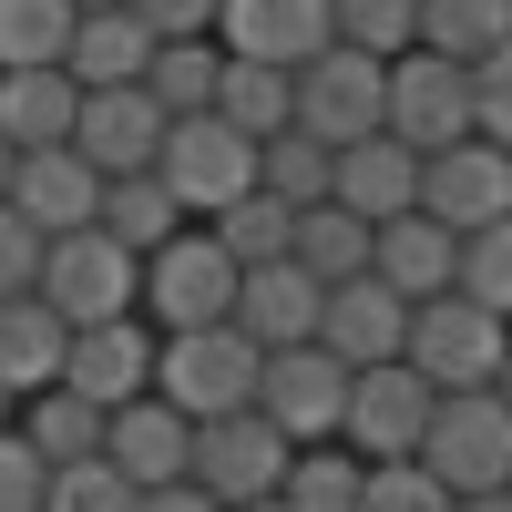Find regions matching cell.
<instances>
[{
	"mask_svg": "<svg viewBox=\"0 0 512 512\" xmlns=\"http://www.w3.org/2000/svg\"><path fill=\"white\" fill-rule=\"evenodd\" d=\"M72 21V0H0V62H62Z\"/></svg>",
	"mask_w": 512,
	"mask_h": 512,
	"instance_id": "37",
	"label": "cell"
},
{
	"mask_svg": "<svg viewBox=\"0 0 512 512\" xmlns=\"http://www.w3.org/2000/svg\"><path fill=\"white\" fill-rule=\"evenodd\" d=\"M11 431H21L41 461H82V451H103V410L82 400V390H62V379H52V390H31V400L11 410Z\"/></svg>",
	"mask_w": 512,
	"mask_h": 512,
	"instance_id": "29",
	"label": "cell"
},
{
	"mask_svg": "<svg viewBox=\"0 0 512 512\" xmlns=\"http://www.w3.org/2000/svg\"><path fill=\"white\" fill-rule=\"evenodd\" d=\"M420 216H441L451 236H472L492 216H512V154L482 144V134H461L441 154H420Z\"/></svg>",
	"mask_w": 512,
	"mask_h": 512,
	"instance_id": "12",
	"label": "cell"
},
{
	"mask_svg": "<svg viewBox=\"0 0 512 512\" xmlns=\"http://www.w3.org/2000/svg\"><path fill=\"white\" fill-rule=\"evenodd\" d=\"M502 349H512V318H492L482 297H461V287L420 297L410 328H400V359L431 379V390H482V379L502 369Z\"/></svg>",
	"mask_w": 512,
	"mask_h": 512,
	"instance_id": "4",
	"label": "cell"
},
{
	"mask_svg": "<svg viewBox=\"0 0 512 512\" xmlns=\"http://www.w3.org/2000/svg\"><path fill=\"white\" fill-rule=\"evenodd\" d=\"M236 256L205 236V226H175L154 256H144V287H134V318L144 328H205V318H226L236 308Z\"/></svg>",
	"mask_w": 512,
	"mask_h": 512,
	"instance_id": "6",
	"label": "cell"
},
{
	"mask_svg": "<svg viewBox=\"0 0 512 512\" xmlns=\"http://www.w3.org/2000/svg\"><path fill=\"white\" fill-rule=\"evenodd\" d=\"M318 297H328V287L297 267V256H267V267L236 277V308H226V318L256 338V349H297V338H318Z\"/></svg>",
	"mask_w": 512,
	"mask_h": 512,
	"instance_id": "18",
	"label": "cell"
},
{
	"mask_svg": "<svg viewBox=\"0 0 512 512\" xmlns=\"http://www.w3.org/2000/svg\"><path fill=\"white\" fill-rule=\"evenodd\" d=\"M134 512H216L195 482H154V492H134Z\"/></svg>",
	"mask_w": 512,
	"mask_h": 512,
	"instance_id": "43",
	"label": "cell"
},
{
	"mask_svg": "<svg viewBox=\"0 0 512 512\" xmlns=\"http://www.w3.org/2000/svg\"><path fill=\"white\" fill-rule=\"evenodd\" d=\"M287 451H297V441L246 400V410H226V420H195V461H185V482L216 502V512H226V502H267L277 472H287Z\"/></svg>",
	"mask_w": 512,
	"mask_h": 512,
	"instance_id": "8",
	"label": "cell"
},
{
	"mask_svg": "<svg viewBox=\"0 0 512 512\" xmlns=\"http://www.w3.org/2000/svg\"><path fill=\"white\" fill-rule=\"evenodd\" d=\"M400 328H410V297H400V287H379L369 267H359V277H338V287L318 297V349H328V359H349V369L400 359Z\"/></svg>",
	"mask_w": 512,
	"mask_h": 512,
	"instance_id": "15",
	"label": "cell"
},
{
	"mask_svg": "<svg viewBox=\"0 0 512 512\" xmlns=\"http://www.w3.org/2000/svg\"><path fill=\"white\" fill-rule=\"evenodd\" d=\"M144 62H154V31L123 11V0L113 11H82L72 41H62V72L82 82V93H93V82H144Z\"/></svg>",
	"mask_w": 512,
	"mask_h": 512,
	"instance_id": "23",
	"label": "cell"
},
{
	"mask_svg": "<svg viewBox=\"0 0 512 512\" xmlns=\"http://www.w3.org/2000/svg\"><path fill=\"white\" fill-rule=\"evenodd\" d=\"M492 400H502V410H512V349H502V369H492Z\"/></svg>",
	"mask_w": 512,
	"mask_h": 512,
	"instance_id": "45",
	"label": "cell"
},
{
	"mask_svg": "<svg viewBox=\"0 0 512 512\" xmlns=\"http://www.w3.org/2000/svg\"><path fill=\"white\" fill-rule=\"evenodd\" d=\"M103 461H113L134 492L185 482V461H195V420L164 400V390H134V400H113V410H103Z\"/></svg>",
	"mask_w": 512,
	"mask_h": 512,
	"instance_id": "14",
	"label": "cell"
},
{
	"mask_svg": "<svg viewBox=\"0 0 512 512\" xmlns=\"http://www.w3.org/2000/svg\"><path fill=\"white\" fill-rule=\"evenodd\" d=\"M226 512H287V502H277V492H267V502H226Z\"/></svg>",
	"mask_w": 512,
	"mask_h": 512,
	"instance_id": "48",
	"label": "cell"
},
{
	"mask_svg": "<svg viewBox=\"0 0 512 512\" xmlns=\"http://www.w3.org/2000/svg\"><path fill=\"white\" fill-rule=\"evenodd\" d=\"M338 400H349V359H328L318 338L256 359V410H267L287 441H338Z\"/></svg>",
	"mask_w": 512,
	"mask_h": 512,
	"instance_id": "11",
	"label": "cell"
},
{
	"mask_svg": "<svg viewBox=\"0 0 512 512\" xmlns=\"http://www.w3.org/2000/svg\"><path fill=\"white\" fill-rule=\"evenodd\" d=\"M328 41H349V52H410L420 41V0H328Z\"/></svg>",
	"mask_w": 512,
	"mask_h": 512,
	"instance_id": "34",
	"label": "cell"
},
{
	"mask_svg": "<svg viewBox=\"0 0 512 512\" xmlns=\"http://www.w3.org/2000/svg\"><path fill=\"white\" fill-rule=\"evenodd\" d=\"M256 338L236 318H205V328H154V390L175 400L185 420H226L256 400Z\"/></svg>",
	"mask_w": 512,
	"mask_h": 512,
	"instance_id": "1",
	"label": "cell"
},
{
	"mask_svg": "<svg viewBox=\"0 0 512 512\" xmlns=\"http://www.w3.org/2000/svg\"><path fill=\"white\" fill-rule=\"evenodd\" d=\"M72 103H82V82L62 62H0V134L21 154L31 144H72Z\"/></svg>",
	"mask_w": 512,
	"mask_h": 512,
	"instance_id": "22",
	"label": "cell"
},
{
	"mask_svg": "<svg viewBox=\"0 0 512 512\" xmlns=\"http://www.w3.org/2000/svg\"><path fill=\"white\" fill-rule=\"evenodd\" d=\"M328 164H338V144H318V134H297V123H277V134L256 144V185H267L277 205H318V195H328Z\"/></svg>",
	"mask_w": 512,
	"mask_h": 512,
	"instance_id": "32",
	"label": "cell"
},
{
	"mask_svg": "<svg viewBox=\"0 0 512 512\" xmlns=\"http://www.w3.org/2000/svg\"><path fill=\"white\" fill-rule=\"evenodd\" d=\"M154 41H185V31H216V0H123Z\"/></svg>",
	"mask_w": 512,
	"mask_h": 512,
	"instance_id": "42",
	"label": "cell"
},
{
	"mask_svg": "<svg viewBox=\"0 0 512 512\" xmlns=\"http://www.w3.org/2000/svg\"><path fill=\"white\" fill-rule=\"evenodd\" d=\"M359 472H369V461L349 441H297L287 472H277V502L287 512H359Z\"/></svg>",
	"mask_w": 512,
	"mask_h": 512,
	"instance_id": "27",
	"label": "cell"
},
{
	"mask_svg": "<svg viewBox=\"0 0 512 512\" xmlns=\"http://www.w3.org/2000/svg\"><path fill=\"white\" fill-rule=\"evenodd\" d=\"M287 103H297V72H287V62H236V52H226L216 103H205V113H226L246 144H267L277 123H287Z\"/></svg>",
	"mask_w": 512,
	"mask_h": 512,
	"instance_id": "28",
	"label": "cell"
},
{
	"mask_svg": "<svg viewBox=\"0 0 512 512\" xmlns=\"http://www.w3.org/2000/svg\"><path fill=\"white\" fill-rule=\"evenodd\" d=\"M41 482H52V461L21 431H0V512H41Z\"/></svg>",
	"mask_w": 512,
	"mask_h": 512,
	"instance_id": "40",
	"label": "cell"
},
{
	"mask_svg": "<svg viewBox=\"0 0 512 512\" xmlns=\"http://www.w3.org/2000/svg\"><path fill=\"white\" fill-rule=\"evenodd\" d=\"M41 512H134V482H123L103 451H82V461H52V482H41Z\"/></svg>",
	"mask_w": 512,
	"mask_h": 512,
	"instance_id": "36",
	"label": "cell"
},
{
	"mask_svg": "<svg viewBox=\"0 0 512 512\" xmlns=\"http://www.w3.org/2000/svg\"><path fill=\"white\" fill-rule=\"evenodd\" d=\"M11 410H21V390H11V379H0V431H11Z\"/></svg>",
	"mask_w": 512,
	"mask_h": 512,
	"instance_id": "47",
	"label": "cell"
},
{
	"mask_svg": "<svg viewBox=\"0 0 512 512\" xmlns=\"http://www.w3.org/2000/svg\"><path fill=\"white\" fill-rule=\"evenodd\" d=\"M62 349H72V328H62V308H41V297L21 287V297H0V379L31 400V390H52L62 379Z\"/></svg>",
	"mask_w": 512,
	"mask_h": 512,
	"instance_id": "24",
	"label": "cell"
},
{
	"mask_svg": "<svg viewBox=\"0 0 512 512\" xmlns=\"http://www.w3.org/2000/svg\"><path fill=\"white\" fill-rule=\"evenodd\" d=\"M216 41L236 62H308L328 41V0H216Z\"/></svg>",
	"mask_w": 512,
	"mask_h": 512,
	"instance_id": "20",
	"label": "cell"
},
{
	"mask_svg": "<svg viewBox=\"0 0 512 512\" xmlns=\"http://www.w3.org/2000/svg\"><path fill=\"white\" fill-rule=\"evenodd\" d=\"M451 256H461V236H451L441 216H420V205H400V216H379V226H369V277H379V287H400L410 308L451 287Z\"/></svg>",
	"mask_w": 512,
	"mask_h": 512,
	"instance_id": "19",
	"label": "cell"
},
{
	"mask_svg": "<svg viewBox=\"0 0 512 512\" xmlns=\"http://www.w3.org/2000/svg\"><path fill=\"white\" fill-rule=\"evenodd\" d=\"M472 134L512 154V41H492V52L472 62Z\"/></svg>",
	"mask_w": 512,
	"mask_h": 512,
	"instance_id": "39",
	"label": "cell"
},
{
	"mask_svg": "<svg viewBox=\"0 0 512 512\" xmlns=\"http://www.w3.org/2000/svg\"><path fill=\"white\" fill-rule=\"evenodd\" d=\"M164 144V103L144 82H93V93L72 103V154L93 164V175H144Z\"/></svg>",
	"mask_w": 512,
	"mask_h": 512,
	"instance_id": "13",
	"label": "cell"
},
{
	"mask_svg": "<svg viewBox=\"0 0 512 512\" xmlns=\"http://www.w3.org/2000/svg\"><path fill=\"white\" fill-rule=\"evenodd\" d=\"M11 216H31L41 236H62V226H93V205H103V175L82 164L72 144H31L21 164H11Z\"/></svg>",
	"mask_w": 512,
	"mask_h": 512,
	"instance_id": "17",
	"label": "cell"
},
{
	"mask_svg": "<svg viewBox=\"0 0 512 512\" xmlns=\"http://www.w3.org/2000/svg\"><path fill=\"white\" fill-rule=\"evenodd\" d=\"M62 390H82L93 410L154 390V328H144V318H93V328H72V349H62Z\"/></svg>",
	"mask_w": 512,
	"mask_h": 512,
	"instance_id": "16",
	"label": "cell"
},
{
	"mask_svg": "<svg viewBox=\"0 0 512 512\" xmlns=\"http://www.w3.org/2000/svg\"><path fill=\"white\" fill-rule=\"evenodd\" d=\"M492 41H512V0H420V52L482 62Z\"/></svg>",
	"mask_w": 512,
	"mask_h": 512,
	"instance_id": "33",
	"label": "cell"
},
{
	"mask_svg": "<svg viewBox=\"0 0 512 512\" xmlns=\"http://www.w3.org/2000/svg\"><path fill=\"white\" fill-rule=\"evenodd\" d=\"M154 175L185 216H216L256 185V144L236 134L226 113H164V144H154Z\"/></svg>",
	"mask_w": 512,
	"mask_h": 512,
	"instance_id": "7",
	"label": "cell"
},
{
	"mask_svg": "<svg viewBox=\"0 0 512 512\" xmlns=\"http://www.w3.org/2000/svg\"><path fill=\"white\" fill-rule=\"evenodd\" d=\"M72 11H113V0H72Z\"/></svg>",
	"mask_w": 512,
	"mask_h": 512,
	"instance_id": "49",
	"label": "cell"
},
{
	"mask_svg": "<svg viewBox=\"0 0 512 512\" xmlns=\"http://www.w3.org/2000/svg\"><path fill=\"white\" fill-rule=\"evenodd\" d=\"M41 246H52V236H41L31 216H11V205H0V297H21V287L41 277Z\"/></svg>",
	"mask_w": 512,
	"mask_h": 512,
	"instance_id": "41",
	"label": "cell"
},
{
	"mask_svg": "<svg viewBox=\"0 0 512 512\" xmlns=\"http://www.w3.org/2000/svg\"><path fill=\"white\" fill-rule=\"evenodd\" d=\"M379 52H349V41H318L308 62H297V103H287V123L297 134H318V144H359V134H379Z\"/></svg>",
	"mask_w": 512,
	"mask_h": 512,
	"instance_id": "10",
	"label": "cell"
},
{
	"mask_svg": "<svg viewBox=\"0 0 512 512\" xmlns=\"http://www.w3.org/2000/svg\"><path fill=\"white\" fill-rule=\"evenodd\" d=\"M451 287H461V297H482L492 318H512V216H492V226H472V236H461Z\"/></svg>",
	"mask_w": 512,
	"mask_h": 512,
	"instance_id": "35",
	"label": "cell"
},
{
	"mask_svg": "<svg viewBox=\"0 0 512 512\" xmlns=\"http://www.w3.org/2000/svg\"><path fill=\"white\" fill-rule=\"evenodd\" d=\"M420 472H431L451 502L461 492H502L512 482V410L492 400V379H482V390H441L431 400V420H420Z\"/></svg>",
	"mask_w": 512,
	"mask_h": 512,
	"instance_id": "2",
	"label": "cell"
},
{
	"mask_svg": "<svg viewBox=\"0 0 512 512\" xmlns=\"http://www.w3.org/2000/svg\"><path fill=\"white\" fill-rule=\"evenodd\" d=\"M328 195L349 205V216H400V205H420V154L400 144V134H359V144H338V164H328Z\"/></svg>",
	"mask_w": 512,
	"mask_h": 512,
	"instance_id": "21",
	"label": "cell"
},
{
	"mask_svg": "<svg viewBox=\"0 0 512 512\" xmlns=\"http://www.w3.org/2000/svg\"><path fill=\"white\" fill-rule=\"evenodd\" d=\"M359 512H451V492L420 461H369L359 472Z\"/></svg>",
	"mask_w": 512,
	"mask_h": 512,
	"instance_id": "38",
	"label": "cell"
},
{
	"mask_svg": "<svg viewBox=\"0 0 512 512\" xmlns=\"http://www.w3.org/2000/svg\"><path fill=\"white\" fill-rule=\"evenodd\" d=\"M431 379H420L410 359H369L349 369V400H338V441H349L359 461H410L420 451V420H431Z\"/></svg>",
	"mask_w": 512,
	"mask_h": 512,
	"instance_id": "9",
	"label": "cell"
},
{
	"mask_svg": "<svg viewBox=\"0 0 512 512\" xmlns=\"http://www.w3.org/2000/svg\"><path fill=\"white\" fill-rule=\"evenodd\" d=\"M216 72H226V41H216V31H185V41H154L144 93H154L164 113H205V103H216Z\"/></svg>",
	"mask_w": 512,
	"mask_h": 512,
	"instance_id": "30",
	"label": "cell"
},
{
	"mask_svg": "<svg viewBox=\"0 0 512 512\" xmlns=\"http://www.w3.org/2000/svg\"><path fill=\"white\" fill-rule=\"evenodd\" d=\"M205 236H216L236 267H267V256H287V226H297V205H277L267 185H246L236 205H216V216H195Z\"/></svg>",
	"mask_w": 512,
	"mask_h": 512,
	"instance_id": "31",
	"label": "cell"
},
{
	"mask_svg": "<svg viewBox=\"0 0 512 512\" xmlns=\"http://www.w3.org/2000/svg\"><path fill=\"white\" fill-rule=\"evenodd\" d=\"M134 287H144V256L113 246L103 226H62L52 246H41V277H31V297H41V308H62V328L134 318Z\"/></svg>",
	"mask_w": 512,
	"mask_h": 512,
	"instance_id": "3",
	"label": "cell"
},
{
	"mask_svg": "<svg viewBox=\"0 0 512 512\" xmlns=\"http://www.w3.org/2000/svg\"><path fill=\"white\" fill-rule=\"evenodd\" d=\"M451 512H512V482H502V492H461Z\"/></svg>",
	"mask_w": 512,
	"mask_h": 512,
	"instance_id": "44",
	"label": "cell"
},
{
	"mask_svg": "<svg viewBox=\"0 0 512 512\" xmlns=\"http://www.w3.org/2000/svg\"><path fill=\"white\" fill-rule=\"evenodd\" d=\"M379 134H400L410 154H441L472 134V62L451 52H390V72H379Z\"/></svg>",
	"mask_w": 512,
	"mask_h": 512,
	"instance_id": "5",
	"label": "cell"
},
{
	"mask_svg": "<svg viewBox=\"0 0 512 512\" xmlns=\"http://www.w3.org/2000/svg\"><path fill=\"white\" fill-rule=\"evenodd\" d=\"M11 164H21V144H11V134H0V195H11Z\"/></svg>",
	"mask_w": 512,
	"mask_h": 512,
	"instance_id": "46",
	"label": "cell"
},
{
	"mask_svg": "<svg viewBox=\"0 0 512 512\" xmlns=\"http://www.w3.org/2000/svg\"><path fill=\"white\" fill-rule=\"evenodd\" d=\"M287 256H297V267H308L318 287L359 277V267H369V216H349V205H338V195L297 205V226H287Z\"/></svg>",
	"mask_w": 512,
	"mask_h": 512,
	"instance_id": "26",
	"label": "cell"
},
{
	"mask_svg": "<svg viewBox=\"0 0 512 512\" xmlns=\"http://www.w3.org/2000/svg\"><path fill=\"white\" fill-rule=\"evenodd\" d=\"M93 226L113 236V246H134V256H154L175 226H195L175 195H164V175L144 164V175H103V205H93Z\"/></svg>",
	"mask_w": 512,
	"mask_h": 512,
	"instance_id": "25",
	"label": "cell"
}]
</instances>
